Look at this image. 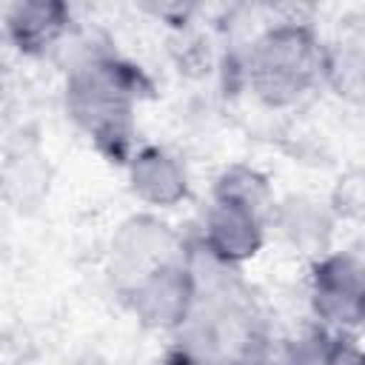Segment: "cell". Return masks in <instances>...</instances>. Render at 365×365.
I'll use <instances>...</instances> for the list:
<instances>
[{"label": "cell", "mask_w": 365, "mask_h": 365, "mask_svg": "<svg viewBox=\"0 0 365 365\" xmlns=\"http://www.w3.org/2000/svg\"><path fill=\"white\" fill-rule=\"evenodd\" d=\"M322 74V54L308 29H271L251 54V80L268 103H288L299 97Z\"/></svg>", "instance_id": "7a4b0ae2"}, {"label": "cell", "mask_w": 365, "mask_h": 365, "mask_svg": "<svg viewBox=\"0 0 365 365\" xmlns=\"http://www.w3.org/2000/svg\"><path fill=\"white\" fill-rule=\"evenodd\" d=\"M63 23H66V9L57 3H26L17 6L9 17L11 37L23 51L46 48L60 34Z\"/></svg>", "instance_id": "52a82bcc"}, {"label": "cell", "mask_w": 365, "mask_h": 365, "mask_svg": "<svg viewBox=\"0 0 365 365\" xmlns=\"http://www.w3.org/2000/svg\"><path fill=\"white\" fill-rule=\"evenodd\" d=\"M131 180H134V191L143 200H151L160 205H168L185 194V177L180 165L157 148H145L134 157Z\"/></svg>", "instance_id": "8992f818"}, {"label": "cell", "mask_w": 365, "mask_h": 365, "mask_svg": "<svg viewBox=\"0 0 365 365\" xmlns=\"http://www.w3.org/2000/svg\"><path fill=\"white\" fill-rule=\"evenodd\" d=\"M134 305L137 311L148 319V322H177L185 317L188 308V297H191V282L185 277V271L174 268V265H160L157 271H151L148 277H143L134 285Z\"/></svg>", "instance_id": "5b68a950"}, {"label": "cell", "mask_w": 365, "mask_h": 365, "mask_svg": "<svg viewBox=\"0 0 365 365\" xmlns=\"http://www.w3.org/2000/svg\"><path fill=\"white\" fill-rule=\"evenodd\" d=\"M259 240L262 234H259L257 208L240 200L220 197L208 220V242L214 254L225 259H242L259 248Z\"/></svg>", "instance_id": "277c9868"}, {"label": "cell", "mask_w": 365, "mask_h": 365, "mask_svg": "<svg viewBox=\"0 0 365 365\" xmlns=\"http://www.w3.org/2000/svg\"><path fill=\"white\" fill-rule=\"evenodd\" d=\"M317 311L334 322H359L362 317V274L351 257H331L314 277Z\"/></svg>", "instance_id": "3957f363"}, {"label": "cell", "mask_w": 365, "mask_h": 365, "mask_svg": "<svg viewBox=\"0 0 365 365\" xmlns=\"http://www.w3.org/2000/svg\"><path fill=\"white\" fill-rule=\"evenodd\" d=\"M140 74L117 60H94L74 71L68 83V108L86 131L108 148L123 154L128 145V114Z\"/></svg>", "instance_id": "6da1fadb"}]
</instances>
